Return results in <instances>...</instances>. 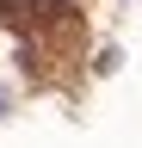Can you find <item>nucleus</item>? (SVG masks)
I'll list each match as a JSON object with an SVG mask.
<instances>
[{"instance_id":"obj_1","label":"nucleus","mask_w":142,"mask_h":148,"mask_svg":"<svg viewBox=\"0 0 142 148\" xmlns=\"http://www.w3.org/2000/svg\"><path fill=\"white\" fill-rule=\"evenodd\" d=\"M0 117H6V86H0Z\"/></svg>"}]
</instances>
